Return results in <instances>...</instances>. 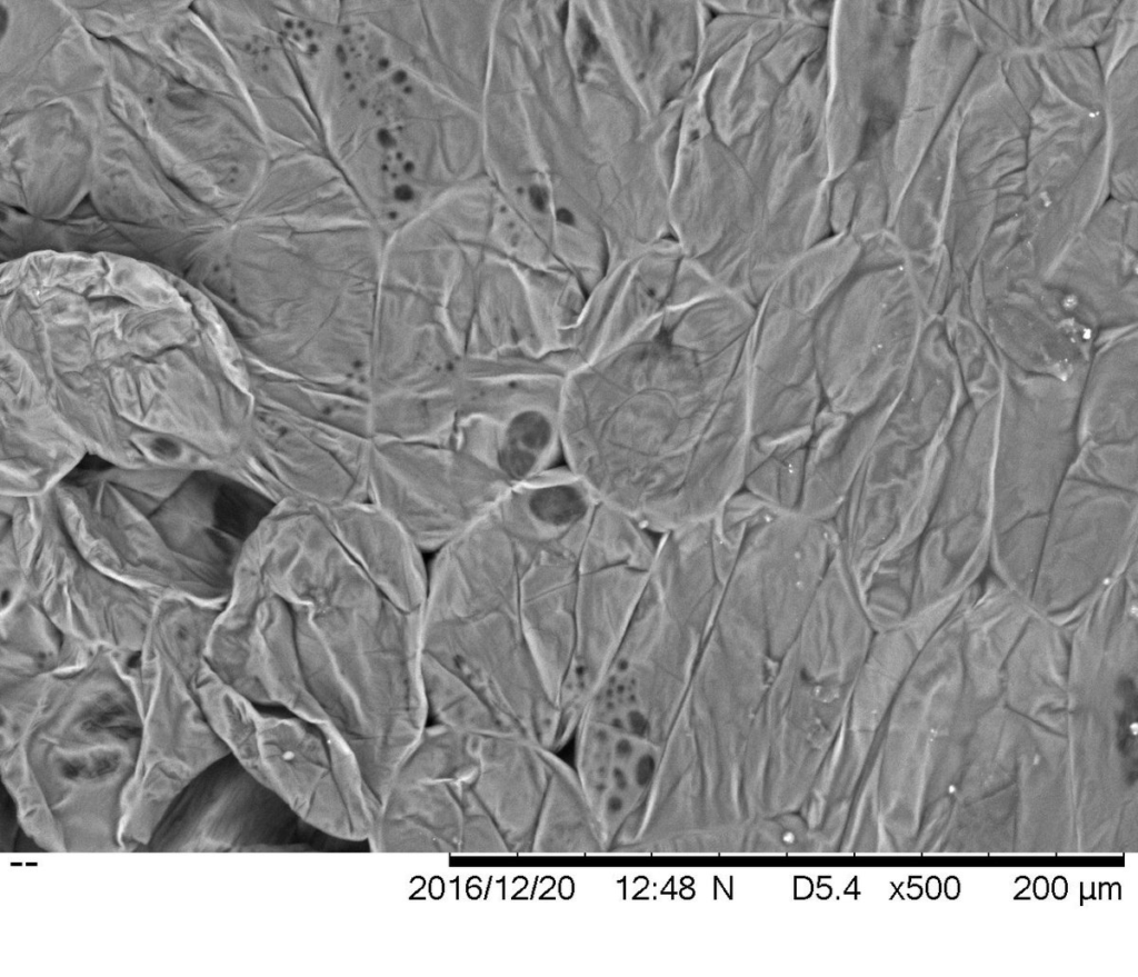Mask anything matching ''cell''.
<instances>
[{
  "mask_svg": "<svg viewBox=\"0 0 1138 977\" xmlns=\"http://www.w3.org/2000/svg\"><path fill=\"white\" fill-rule=\"evenodd\" d=\"M306 686L379 800L429 722L421 609L390 600L339 544L282 575Z\"/></svg>",
  "mask_w": 1138,
  "mask_h": 977,
  "instance_id": "obj_4",
  "label": "cell"
},
{
  "mask_svg": "<svg viewBox=\"0 0 1138 977\" xmlns=\"http://www.w3.org/2000/svg\"><path fill=\"white\" fill-rule=\"evenodd\" d=\"M557 218H558V220L560 222H563V223H567V225H571L573 222L572 215L568 210H566V209L558 210Z\"/></svg>",
  "mask_w": 1138,
  "mask_h": 977,
  "instance_id": "obj_25",
  "label": "cell"
},
{
  "mask_svg": "<svg viewBox=\"0 0 1138 977\" xmlns=\"http://www.w3.org/2000/svg\"><path fill=\"white\" fill-rule=\"evenodd\" d=\"M997 406L998 396L977 408L968 401L951 429L942 481L917 541L920 588L929 601L966 584L990 552Z\"/></svg>",
  "mask_w": 1138,
  "mask_h": 977,
  "instance_id": "obj_14",
  "label": "cell"
},
{
  "mask_svg": "<svg viewBox=\"0 0 1138 977\" xmlns=\"http://www.w3.org/2000/svg\"><path fill=\"white\" fill-rule=\"evenodd\" d=\"M1138 492L1067 477L1047 515L1031 592L1079 599L1136 555Z\"/></svg>",
  "mask_w": 1138,
  "mask_h": 977,
  "instance_id": "obj_16",
  "label": "cell"
},
{
  "mask_svg": "<svg viewBox=\"0 0 1138 977\" xmlns=\"http://www.w3.org/2000/svg\"><path fill=\"white\" fill-rule=\"evenodd\" d=\"M367 500L391 517L425 555L486 515L513 486L501 472L449 445L371 439Z\"/></svg>",
  "mask_w": 1138,
  "mask_h": 977,
  "instance_id": "obj_11",
  "label": "cell"
},
{
  "mask_svg": "<svg viewBox=\"0 0 1138 977\" xmlns=\"http://www.w3.org/2000/svg\"><path fill=\"white\" fill-rule=\"evenodd\" d=\"M579 30L582 39V56L590 59L598 49V40L588 19H579Z\"/></svg>",
  "mask_w": 1138,
  "mask_h": 977,
  "instance_id": "obj_23",
  "label": "cell"
},
{
  "mask_svg": "<svg viewBox=\"0 0 1138 977\" xmlns=\"http://www.w3.org/2000/svg\"><path fill=\"white\" fill-rule=\"evenodd\" d=\"M567 17H568V3L566 2V3H563V6L560 8V11H559V18H560V22H561L563 29L566 27Z\"/></svg>",
  "mask_w": 1138,
  "mask_h": 977,
  "instance_id": "obj_26",
  "label": "cell"
},
{
  "mask_svg": "<svg viewBox=\"0 0 1138 977\" xmlns=\"http://www.w3.org/2000/svg\"><path fill=\"white\" fill-rule=\"evenodd\" d=\"M319 510L347 552L390 600L407 611L421 609L428 561L400 525L369 500Z\"/></svg>",
  "mask_w": 1138,
  "mask_h": 977,
  "instance_id": "obj_19",
  "label": "cell"
},
{
  "mask_svg": "<svg viewBox=\"0 0 1138 977\" xmlns=\"http://www.w3.org/2000/svg\"><path fill=\"white\" fill-rule=\"evenodd\" d=\"M657 539L563 463L513 485L428 560L429 720L559 752L622 636Z\"/></svg>",
  "mask_w": 1138,
  "mask_h": 977,
  "instance_id": "obj_1",
  "label": "cell"
},
{
  "mask_svg": "<svg viewBox=\"0 0 1138 977\" xmlns=\"http://www.w3.org/2000/svg\"><path fill=\"white\" fill-rule=\"evenodd\" d=\"M1068 477L1138 492V441L1078 447Z\"/></svg>",
  "mask_w": 1138,
  "mask_h": 977,
  "instance_id": "obj_22",
  "label": "cell"
},
{
  "mask_svg": "<svg viewBox=\"0 0 1138 977\" xmlns=\"http://www.w3.org/2000/svg\"><path fill=\"white\" fill-rule=\"evenodd\" d=\"M469 778L508 854L603 853L577 771L558 751L472 734Z\"/></svg>",
  "mask_w": 1138,
  "mask_h": 977,
  "instance_id": "obj_8",
  "label": "cell"
},
{
  "mask_svg": "<svg viewBox=\"0 0 1138 977\" xmlns=\"http://www.w3.org/2000/svg\"><path fill=\"white\" fill-rule=\"evenodd\" d=\"M940 317L968 401L981 407L1000 391L1002 359L972 315L964 286L952 292Z\"/></svg>",
  "mask_w": 1138,
  "mask_h": 977,
  "instance_id": "obj_21",
  "label": "cell"
},
{
  "mask_svg": "<svg viewBox=\"0 0 1138 977\" xmlns=\"http://www.w3.org/2000/svg\"><path fill=\"white\" fill-rule=\"evenodd\" d=\"M969 306L1001 359L1024 371L1067 379L1089 361L1095 335L1041 279L1014 280Z\"/></svg>",
  "mask_w": 1138,
  "mask_h": 977,
  "instance_id": "obj_18",
  "label": "cell"
},
{
  "mask_svg": "<svg viewBox=\"0 0 1138 977\" xmlns=\"http://www.w3.org/2000/svg\"><path fill=\"white\" fill-rule=\"evenodd\" d=\"M1078 447L1138 441L1137 327L1098 340L1077 411Z\"/></svg>",
  "mask_w": 1138,
  "mask_h": 977,
  "instance_id": "obj_20",
  "label": "cell"
},
{
  "mask_svg": "<svg viewBox=\"0 0 1138 977\" xmlns=\"http://www.w3.org/2000/svg\"><path fill=\"white\" fill-rule=\"evenodd\" d=\"M1085 369L1061 379L1002 359L994 437L995 535L1022 520L1047 518L1077 452Z\"/></svg>",
  "mask_w": 1138,
  "mask_h": 977,
  "instance_id": "obj_10",
  "label": "cell"
},
{
  "mask_svg": "<svg viewBox=\"0 0 1138 977\" xmlns=\"http://www.w3.org/2000/svg\"><path fill=\"white\" fill-rule=\"evenodd\" d=\"M530 200H531L532 206L537 210H540V211L545 210L546 202H547V196H546V193H545V191L542 189H540L539 187L531 188L530 189Z\"/></svg>",
  "mask_w": 1138,
  "mask_h": 977,
  "instance_id": "obj_24",
  "label": "cell"
},
{
  "mask_svg": "<svg viewBox=\"0 0 1138 977\" xmlns=\"http://www.w3.org/2000/svg\"><path fill=\"white\" fill-rule=\"evenodd\" d=\"M1 766L18 820L39 846L117 851L153 766L129 669L108 655L2 686Z\"/></svg>",
  "mask_w": 1138,
  "mask_h": 977,
  "instance_id": "obj_3",
  "label": "cell"
},
{
  "mask_svg": "<svg viewBox=\"0 0 1138 977\" xmlns=\"http://www.w3.org/2000/svg\"><path fill=\"white\" fill-rule=\"evenodd\" d=\"M201 701L230 754L300 818L339 841L367 843L379 799L333 726L257 705L219 679Z\"/></svg>",
  "mask_w": 1138,
  "mask_h": 977,
  "instance_id": "obj_7",
  "label": "cell"
},
{
  "mask_svg": "<svg viewBox=\"0 0 1138 977\" xmlns=\"http://www.w3.org/2000/svg\"><path fill=\"white\" fill-rule=\"evenodd\" d=\"M209 21L231 59L272 156L327 154L323 127L305 69L262 1L213 3Z\"/></svg>",
  "mask_w": 1138,
  "mask_h": 977,
  "instance_id": "obj_15",
  "label": "cell"
},
{
  "mask_svg": "<svg viewBox=\"0 0 1138 977\" xmlns=\"http://www.w3.org/2000/svg\"><path fill=\"white\" fill-rule=\"evenodd\" d=\"M392 779L367 844L399 854H508L469 778L467 732L430 722Z\"/></svg>",
  "mask_w": 1138,
  "mask_h": 977,
  "instance_id": "obj_9",
  "label": "cell"
},
{
  "mask_svg": "<svg viewBox=\"0 0 1138 977\" xmlns=\"http://www.w3.org/2000/svg\"><path fill=\"white\" fill-rule=\"evenodd\" d=\"M341 843L300 818L230 752L166 809L144 848L156 853H301Z\"/></svg>",
  "mask_w": 1138,
  "mask_h": 977,
  "instance_id": "obj_12",
  "label": "cell"
},
{
  "mask_svg": "<svg viewBox=\"0 0 1138 977\" xmlns=\"http://www.w3.org/2000/svg\"><path fill=\"white\" fill-rule=\"evenodd\" d=\"M204 660L219 679L252 702L328 722L302 676L291 609L270 588L246 547L230 600L210 629Z\"/></svg>",
  "mask_w": 1138,
  "mask_h": 977,
  "instance_id": "obj_13",
  "label": "cell"
},
{
  "mask_svg": "<svg viewBox=\"0 0 1138 977\" xmlns=\"http://www.w3.org/2000/svg\"><path fill=\"white\" fill-rule=\"evenodd\" d=\"M967 402L954 366L936 359L912 366L831 519L839 544L862 541L899 554L918 541Z\"/></svg>",
  "mask_w": 1138,
  "mask_h": 977,
  "instance_id": "obj_6",
  "label": "cell"
},
{
  "mask_svg": "<svg viewBox=\"0 0 1138 977\" xmlns=\"http://www.w3.org/2000/svg\"><path fill=\"white\" fill-rule=\"evenodd\" d=\"M651 366L585 375L562 461L605 504L653 534L687 525L723 477L749 410V366L708 345Z\"/></svg>",
  "mask_w": 1138,
  "mask_h": 977,
  "instance_id": "obj_2",
  "label": "cell"
},
{
  "mask_svg": "<svg viewBox=\"0 0 1138 977\" xmlns=\"http://www.w3.org/2000/svg\"><path fill=\"white\" fill-rule=\"evenodd\" d=\"M317 100L328 156L385 233L432 207L451 171L445 92L385 49L332 67Z\"/></svg>",
  "mask_w": 1138,
  "mask_h": 977,
  "instance_id": "obj_5",
  "label": "cell"
},
{
  "mask_svg": "<svg viewBox=\"0 0 1138 977\" xmlns=\"http://www.w3.org/2000/svg\"><path fill=\"white\" fill-rule=\"evenodd\" d=\"M248 441L253 487L278 505L332 508L367 500L370 440L267 408Z\"/></svg>",
  "mask_w": 1138,
  "mask_h": 977,
  "instance_id": "obj_17",
  "label": "cell"
}]
</instances>
